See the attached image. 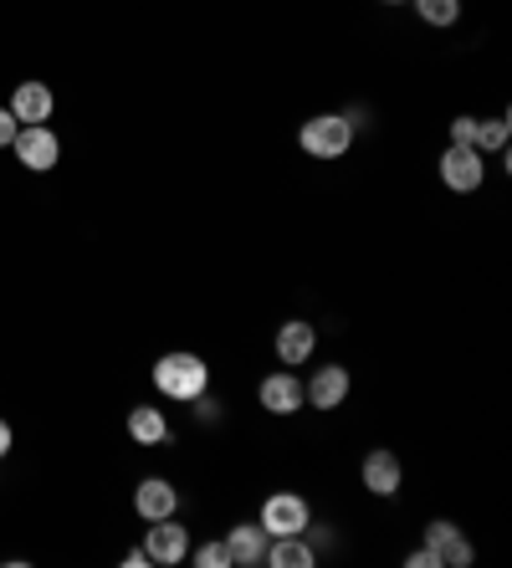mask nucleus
Listing matches in <instances>:
<instances>
[{
  "mask_svg": "<svg viewBox=\"0 0 512 568\" xmlns=\"http://www.w3.org/2000/svg\"><path fill=\"white\" fill-rule=\"evenodd\" d=\"M16 133H21L16 113H11V108H0V149H11V144H16Z\"/></svg>",
  "mask_w": 512,
  "mask_h": 568,
  "instance_id": "21",
  "label": "nucleus"
},
{
  "mask_svg": "<svg viewBox=\"0 0 512 568\" xmlns=\"http://www.w3.org/2000/svg\"><path fill=\"white\" fill-rule=\"evenodd\" d=\"M364 491H374V497H400V487H405V466H400V456H394V450H369L364 456Z\"/></svg>",
  "mask_w": 512,
  "mask_h": 568,
  "instance_id": "8",
  "label": "nucleus"
},
{
  "mask_svg": "<svg viewBox=\"0 0 512 568\" xmlns=\"http://www.w3.org/2000/svg\"><path fill=\"white\" fill-rule=\"evenodd\" d=\"M11 149H16V159H21L31 174L57 170V159H62V144H57V133L47 129V123H21V133H16Z\"/></svg>",
  "mask_w": 512,
  "mask_h": 568,
  "instance_id": "5",
  "label": "nucleus"
},
{
  "mask_svg": "<svg viewBox=\"0 0 512 568\" xmlns=\"http://www.w3.org/2000/svg\"><path fill=\"white\" fill-rule=\"evenodd\" d=\"M508 139H512V119L508 113H498V119H476V149L482 154H492V149H508Z\"/></svg>",
  "mask_w": 512,
  "mask_h": 568,
  "instance_id": "17",
  "label": "nucleus"
},
{
  "mask_svg": "<svg viewBox=\"0 0 512 568\" xmlns=\"http://www.w3.org/2000/svg\"><path fill=\"white\" fill-rule=\"evenodd\" d=\"M425 548L435 554L441 568H466L472 564V542H466V532H461L456 523H431V528H425Z\"/></svg>",
  "mask_w": 512,
  "mask_h": 568,
  "instance_id": "10",
  "label": "nucleus"
},
{
  "mask_svg": "<svg viewBox=\"0 0 512 568\" xmlns=\"http://www.w3.org/2000/svg\"><path fill=\"white\" fill-rule=\"evenodd\" d=\"M267 564H272V568H313L318 564V548H308V542H302V532H292V538H272V542H267Z\"/></svg>",
  "mask_w": 512,
  "mask_h": 568,
  "instance_id": "16",
  "label": "nucleus"
},
{
  "mask_svg": "<svg viewBox=\"0 0 512 568\" xmlns=\"http://www.w3.org/2000/svg\"><path fill=\"white\" fill-rule=\"evenodd\" d=\"M451 144H472L476 149V119L472 113H456V119H451Z\"/></svg>",
  "mask_w": 512,
  "mask_h": 568,
  "instance_id": "20",
  "label": "nucleus"
},
{
  "mask_svg": "<svg viewBox=\"0 0 512 568\" xmlns=\"http://www.w3.org/2000/svg\"><path fill=\"white\" fill-rule=\"evenodd\" d=\"M154 389L174 405H190L211 389V369H205V358L200 354H164L154 358Z\"/></svg>",
  "mask_w": 512,
  "mask_h": 568,
  "instance_id": "1",
  "label": "nucleus"
},
{
  "mask_svg": "<svg viewBox=\"0 0 512 568\" xmlns=\"http://www.w3.org/2000/svg\"><path fill=\"white\" fill-rule=\"evenodd\" d=\"M257 399H262L267 415H282V420H288V415H298L302 405H308V399H302V379L292 369L267 374V379L257 384Z\"/></svg>",
  "mask_w": 512,
  "mask_h": 568,
  "instance_id": "7",
  "label": "nucleus"
},
{
  "mask_svg": "<svg viewBox=\"0 0 512 568\" xmlns=\"http://www.w3.org/2000/svg\"><path fill=\"white\" fill-rule=\"evenodd\" d=\"M174 507H180V491H174V481H164V476H144L139 491H133V513L144 517V523L174 517Z\"/></svg>",
  "mask_w": 512,
  "mask_h": 568,
  "instance_id": "12",
  "label": "nucleus"
},
{
  "mask_svg": "<svg viewBox=\"0 0 512 568\" xmlns=\"http://www.w3.org/2000/svg\"><path fill=\"white\" fill-rule=\"evenodd\" d=\"M262 532L267 538H292V532H308V523H313V507H308V497H298V491H272L262 503Z\"/></svg>",
  "mask_w": 512,
  "mask_h": 568,
  "instance_id": "3",
  "label": "nucleus"
},
{
  "mask_svg": "<svg viewBox=\"0 0 512 568\" xmlns=\"http://www.w3.org/2000/svg\"><path fill=\"white\" fill-rule=\"evenodd\" d=\"M129 436L139 440V446H164V440H170V420H164V410H154V405H133Z\"/></svg>",
  "mask_w": 512,
  "mask_h": 568,
  "instance_id": "15",
  "label": "nucleus"
},
{
  "mask_svg": "<svg viewBox=\"0 0 512 568\" xmlns=\"http://www.w3.org/2000/svg\"><path fill=\"white\" fill-rule=\"evenodd\" d=\"M11 425H6V420H0V462H6V456H11Z\"/></svg>",
  "mask_w": 512,
  "mask_h": 568,
  "instance_id": "24",
  "label": "nucleus"
},
{
  "mask_svg": "<svg viewBox=\"0 0 512 568\" xmlns=\"http://www.w3.org/2000/svg\"><path fill=\"white\" fill-rule=\"evenodd\" d=\"M144 554H149V564H164V568L184 564V558H190V528H184V523H174V517H159V523H149Z\"/></svg>",
  "mask_w": 512,
  "mask_h": 568,
  "instance_id": "6",
  "label": "nucleus"
},
{
  "mask_svg": "<svg viewBox=\"0 0 512 568\" xmlns=\"http://www.w3.org/2000/svg\"><path fill=\"white\" fill-rule=\"evenodd\" d=\"M405 564H410V568H441V564H435V554H431V548H415V554H410Z\"/></svg>",
  "mask_w": 512,
  "mask_h": 568,
  "instance_id": "22",
  "label": "nucleus"
},
{
  "mask_svg": "<svg viewBox=\"0 0 512 568\" xmlns=\"http://www.w3.org/2000/svg\"><path fill=\"white\" fill-rule=\"evenodd\" d=\"M313 354H318V328H313V323L292 317V323H282V328H277V358H282L288 369H302Z\"/></svg>",
  "mask_w": 512,
  "mask_h": 568,
  "instance_id": "11",
  "label": "nucleus"
},
{
  "mask_svg": "<svg viewBox=\"0 0 512 568\" xmlns=\"http://www.w3.org/2000/svg\"><path fill=\"white\" fill-rule=\"evenodd\" d=\"M123 564H129V568H149V554H144V548H129V554H123Z\"/></svg>",
  "mask_w": 512,
  "mask_h": 568,
  "instance_id": "23",
  "label": "nucleus"
},
{
  "mask_svg": "<svg viewBox=\"0 0 512 568\" xmlns=\"http://www.w3.org/2000/svg\"><path fill=\"white\" fill-rule=\"evenodd\" d=\"M267 532L262 523H237V528L225 532V554H231V568H257L267 564Z\"/></svg>",
  "mask_w": 512,
  "mask_h": 568,
  "instance_id": "13",
  "label": "nucleus"
},
{
  "mask_svg": "<svg viewBox=\"0 0 512 568\" xmlns=\"http://www.w3.org/2000/svg\"><path fill=\"white\" fill-rule=\"evenodd\" d=\"M298 144L308 159H343L354 149V119L349 113H318L298 129Z\"/></svg>",
  "mask_w": 512,
  "mask_h": 568,
  "instance_id": "2",
  "label": "nucleus"
},
{
  "mask_svg": "<svg viewBox=\"0 0 512 568\" xmlns=\"http://www.w3.org/2000/svg\"><path fill=\"white\" fill-rule=\"evenodd\" d=\"M195 568H231V554H225V538L200 542V548H195Z\"/></svg>",
  "mask_w": 512,
  "mask_h": 568,
  "instance_id": "19",
  "label": "nucleus"
},
{
  "mask_svg": "<svg viewBox=\"0 0 512 568\" xmlns=\"http://www.w3.org/2000/svg\"><path fill=\"white\" fill-rule=\"evenodd\" d=\"M380 6H400V0H380Z\"/></svg>",
  "mask_w": 512,
  "mask_h": 568,
  "instance_id": "25",
  "label": "nucleus"
},
{
  "mask_svg": "<svg viewBox=\"0 0 512 568\" xmlns=\"http://www.w3.org/2000/svg\"><path fill=\"white\" fill-rule=\"evenodd\" d=\"M349 389H354V384H349V369H343V364H323L313 379L302 384V399H308L313 410H339L343 399H349Z\"/></svg>",
  "mask_w": 512,
  "mask_h": 568,
  "instance_id": "9",
  "label": "nucleus"
},
{
  "mask_svg": "<svg viewBox=\"0 0 512 568\" xmlns=\"http://www.w3.org/2000/svg\"><path fill=\"white\" fill-rule=\"evenodd\" d=\"M52 108H57V98H52L47 82H16V93H11L16 123H47L52 119Z\"/></svg>",
  "mask_w": 512,
  "mask_h": 568,
  "instance_id": "14",
  "label": "nucleus"
},
{
  "mask_svg": "<svg viewBox=\"0 0 512 568\" xmlns=\"http://www.w3.org/2000/svg\"><path fill=\"white\" fill-rule=\"evenodd\" d=\"M486 180V154L472 144H451L446 154H441V185L456 190V195H472V190H482Z\"/></svg>",
  "mask_w": 512,
  "mask_h": 568,
  "instance_id": "4",
  "label": "nucleus"
},
{
  "mask_svg": "<svg viewBox=\"0 0 512 568\" xmlns=\"http://www.w3.org/2000/svg\"><path fill=\"white\" fill-rule=\"evenodd\" d=\"M425 27H456L461 21V0H415Z\"/></svg>",
  "mask_w": 512,
  "mask_h": 568,
  "instance_id": "18",
  "label": "nucleus"
}]
</instances>
